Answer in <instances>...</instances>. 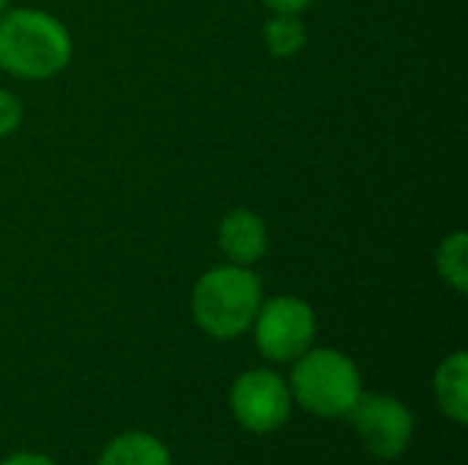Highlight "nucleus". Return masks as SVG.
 Returning <instances> with one entry per match:
<instances>
[{"label": "nucleus", "mask_w": 468, "mask_h": 465, "mask_svg": "<svg viewBox=\"0 0 468 465\" xmlns=\"http://www.w3.org/2000/svg\"><path fill=\"white\" fill-rule=\"evenodd\" d=\"M217 244L228 263L236 266H252L258 263L269 249V230L261 214L250 208H233L222 217L217 230Z\"/></svg>", "instance_id": "nucleus-7"}, {"label": "nucleus", "mask_w": 468, "mask_h": 465, "mask_svg": "<svg viewBox=\"0 0 468 465\" xmlns=\"http://www.w3.org/2000/svg\"><path fill=\"white\" fill-rule=\"evenodd\" d=\"M436 271L447 288L458 296L468 291V236L463 230L450 233L436 249Z\"/></svg>", "instance_id": "nucleus-11"}, {"label": "nucleus", "mask_w": 468, "mask_h": 465, "mask_svg": "<svg viewBox=\"0 0 468 465\" xmlns=\"http://www.w3.org/2000/svg\"><path fill=\"white\" fill-rule=\"evenodd\" d=\"M0 465H58L52 458L41 455V452H14L5 460H0Z\"/></svg>", "instance_id": "nucleus-14"}, {"label": "nucleus", "mask_w": 468, "mask_h": 465, "mask_svg": "<svg viewBox=\"0 0 468 465\" xmlns=\"http://www.w3.org/2000/svg\"><path fill=\"white\" fill-rule=\"evenodd\" d=\"M22 118H25L22 101L11 90L0 88V137L14 134L22 126Z\"/></svg>", "instance_id": "nucleus-12"}, {"label": "nucleus", "mask_w": 468, "mask_h": 465, "mask_svg": "<svg viewBox=\"0 0 468 465\" xmlns=\"http://www.w3.org/2000/svg\"><path fill=\"white\" fill-rule=\"evenodd\" d=\"M263 301V282L250 266H214L192 288V318L214 340H236L250 332Z\"/></svg>", "instance_id": "nucleus-2"}, {"label": "nucleus", "mask_w": 468, "mask_h": 465, "mask_svg": "<svg viewBox=\"0 0 468 465\" xmlns=\"http://www.w3.org/2000/svg\"><path fill=\"white\" fill-rule=\"evenodd\" d=\"M258 354L271 365H291L315 345V310L299 296L263 299L250 326Z\"/></svg>", "instance_id": "nucleus-4"}, {"label": "nucleus", "mask_w": 468, "mask_h": 465, "mask_svg": "<svg viewBox=\"0 0 468 465\" xmlns=\"http://www.w3.org/2000/svg\"><path fill=\"white\" fill-rule=\"evenodd\" d=\"M307 44V25L302 14H274L263 25V47L274 58H293Z\"/></svg>", "instance_id": "nucleus-10"}, {"label": "nucleus", "mask_w": 468, "mask_h": 465, "mask_svg": "<svg viewBox=\"0 0 468 465\" xmlns=\"http://www.w3.org/2000/svg\"><path fill=\"white\" fill-rule=\"evenodd\" d=\"M269 11L274 14H302L304 8H310L315 0H263Z\"/></svg>", "instance_id": "nucleus-13"}, {"label": "nucleus", "mask_w": 468, "mask_h": 465, "mask_svg": "<svg viewBox=\"0 0 468 465\" xmlns=\"http://www.w3.org/2000/svg\"><path fill=\"white\" fill-rule=\"evenodd\" d=\"M354 425V433L365 452L376 460H398L409 452L414 439V414L411 408L392 395H367L362 392L359 403L346 417Z\"/></svg>", "instance_id": "nucleus-6"}, {"label": "nucleus", "mask_w": 468, "mask_h": 465, "mask_svg": "<svg viewBox=\"0 0 468 465\" xmlns=\"http://www.w3.org/2000/svg\"><path fill=\"white\" fill-rule=\"evenodd\" d=\"M69 27L41 8H5L0 14V69L16 79H49L71 60Z\"/></svg>", "instance_id": "nucleus-1"}, {"label": "nucleus", "mask_w": 468, "mask_h": 465, "mask_svg": "<svg viewBox=\"0 0 468 465\" xmlns=\"http://www.w3.org/2000/svg\"><path fill=\"white\" fill-rule=\"evenodd\" d=\"M433 397L439 411L455 422H468V354L466 351H452L444 356L433 373Z\"/></svg>", "instance_id": "nucleus-8"}, {"label": "nucleus", "mask_w": 468, "mask_h": 465, "mask_svg": "<svg viewBox=\"0 0 468 465\" xmlns=\"http://www.w3.org/2000/svg\"><path fill=\"white\" fill-rule=\"evenodd\" d=\"M228 406L233 419L252 436H271L282 430L293 411V397L288 381L269 370L255 367L236 375L228 392Z\"/></svg>", "instance_id": "nucleus-5"}, {"label": "nucleus", "mask_w": 468, "mask_h": 465, "mask_svg": "<svg viewBox=\"0 0 468 465\" xmlns=\"http://www.w3.org/2000/svg\"><path fill=\"white\" fill-rule=\"evenodd\" d=\"M291 365V397L318 419H346L365 392L356 362L343 351L313 345Z\"/></svg>", "instance_id": "nucleus-3"}, {"label": "nucleus", "mask_w": 468, "mask_h": 465, "mask_svg": "<svg viewBox=\"0 0 468 465\" xmlns=\"http://www.w3.org/2000/svg\"><path fill=\"white\" fill-rule=\"evenodd\" d=\"M8 3H11V0H0V14H3V11L8 8Z\"/></svg>", "instance_id": "nucleus-15"}, {"label": "nucleus", "mask_w": 468, "mask_h": 465, "mask_svg": "<svg viewBox=\"0 0 468 465\" xmlns=\"http://www.w3.org/2000/svg\"><path fill=\"white\" fill-rule=\"evenodd\" d=\"M96 465H173L167 444L148 430H126L110 439Z\"/></svg>", "instance_id": "nucleus-9"}]
</instances>
